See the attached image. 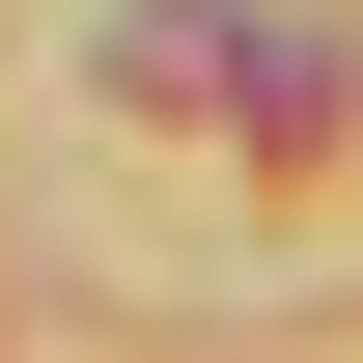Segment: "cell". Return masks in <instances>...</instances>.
Listing matches in <instances>:
<instances>
[{
  "label": "cell",
  "mask_w": 363,
  "mask_h": 363,
  "mask_svg": "<svg viewBox=\"0 0 363 363\" xmlns=\"http://www.w3.org/2000/svg\"><path fill=\"white\" fill-rule=\"evenodd\" d=\"M224 112H252V168H335V28H279V56H224Z\"/></svg>",
  "instance_id": "1"
},
{
  "label": "cell",
  "mask_w": 363,
  "mask_h": 363,
  "mask_svg": "<svg viewBox=\"0 0 363 363\" xmlns=\"http://www.w3.org/2000/svg\"><path fill=\"white\" fill-rule=\"evenodd\" d=\"M224 56H252L224 0H140V28H112V84H140V112H224Z\"/></svg>",
  "instance_id": "2"
}]
</instances>
